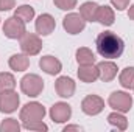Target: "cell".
Listing matches in <instances>:
<instances>
[{
	"label": "cell",
	"instance_id": "ba28073f",
	"mask_svg": "<svg viewBox=\"0 0 134 132\" xmlns=\"http://www.w3.org/2000/svg\"><path fill=\"white\" fill-rule=\"evenodd\" d=\"M63 27L69 34H80L86 27V20L80 13H69L63 19Z\"/></svg>",
	"mask_w": 134,
	"mask_h": 132
},
{
	"label": "cell",
	"instance_id": "4dcf8cb0",
	"mask_svg": "<svg viewBox=\"0 0 134 132\" xmlns=\"http://www.w3.org/2000/svg\"><path fill=\"white\" fill-rule=\"evenodd\" d=\"M133 90H134V87H133Z\"/></svg>",
	"mask_w": 134,
	"mask_h": 132
},
{
	"label": "cell",
	"instance_id": "9c48e42d",
	"mask_svg": "<svg viewBox=\"0 0 134 132\" xmlns=\"http://www.w3.org/2000/svg\"><path fill=\"white\" fill-rule=\"evenodd\" d=\"M103 109H104V101L98 95H87L81 101V110L86 115H91V117L98 115L100 112H103Z\"/></svg>",
	"mask_w": 134,
	"mask_h": 132
},
{
	"label": "cell",
	"instance_id": "484cf974",
	"mask_svg": "<svg viewBox=\"0 0 134 132\" xmlns=\"http://www.w3.org/2000/svg\"><path fill=\"white\" fill-rule=\"evenodd\" d=\"M78 0H53V3L56 5V8L63 9V11H70L76 6Z\"/></svg>",
	"mask_w": 134,
	"mask_h": 132
},
{
	"label": "cell",
	"instance_id": "ffe728a7",
	"mask_svg": "<svg viewBox=\"0 0 134 132\" xmlns=\"http://www.w3.org/2000/svg\"><path fill=\"white\" fill-rule=\"evenodd\" d=\"M97 20L100 22L101 25H104V27H111V25L114 23V20H115L114 9H112L111 6H108V5L100 6V11H98V19H97Z\"/></svg>",
	"mask_w": 134,
	"mask_h": 132
},
{
	"label": "cell",
	"instance_id": "2e32d148",
	"mask_svg": "<svg viewBox=\"0 0 134 132\" xmlns=\"http://www.w3.org/2000/svg\"><path fill=\"white\" fill-rule=\"evenodd\" d=\"M78 78L83 82H95L98 79V68L95 64H89V65H80L78 68Z\"/></svg>",
	"mask_w": 134,
	"mask_h": 132
},
{
	"label": "cell",
	"instance_id": "f546056e",
	"mask_svg": "<svg viewBox=\"0 0 134 132\" xmlns=\"http://www.w3.org/2000/svg\"><path fill=\"white\" fill-rule=\"evenodd\" d=\"M128 17H130L131 20H134V5H131L130 9H128Z\"/></svg>",
	"mask_w": 134,
	"mask_h": 132
},
{
	"label": "cell",
	"instance_id": "8992f818",
	"mask_svg": "<svg viewBox=\"0 0 134 132\" xmlns=\"http://www.w3.org/2000/svg\"><path fill=\"white\" fill-rule=\"evenodd\" d=\"M20 48L27 56H36L42 50V40L37 34L25 33L20 37Z\"/></svg>",
	"mask_w": 134,
	"mask_h": 132
},
{
	"label": "cell",
	"instance_id": "5bb4252c",
	"mask_svg": "<svg viewBox=\"0 0 134 132\" xmlns=\"http://www.w3.org/2000/svg\"><path fill=\"white\" fill-rule=\"evenodd\" d=\"M98 68V78L103 82H111L115 76H117V64L112 61H101L97 64Z\"/></svg>",
	"mask_w": 134,
	"mask_h": 132
},
{
	"label": "cell",
	"instance_id": "5b68a950",
	"mask_svg": "<svg viewBox=\"0 0 134 132\" xmlns=\"http://www.w3.org/2000/svg\"><path fill=\"white\" fill-rule=\"evenodd\" d=\"M27 23L24 20H20L19 17L13 16V17H8L3 23V34L8 37V39H20L24 34L27 33Z\"/></svg>",
	"mask_w": 134,
	"mask_h": 132
},
{
	"label": "cell",
	"instance_id": "8fae6325",
	"mask_svg": "<svg viewBox=\"0 0 134 132\" xmlns=\"http://www.w3.org/2000/svg\"><path fill=\"white\" fill-rule=\"evenodd\" d=\"M75 89H76L75 81L72 78H69V76H59L56 79V82H55V90H56V93L61 98H70V97H73Z\"/></svg>",
	"mask_w": 134,
	"mask_h": 132
},
{
	"label": "cell",
	"instance_id": "3957f363",
	"mask_svg": "<svg viewBox=\"0 0 134 132\" xmlns=\"http://www.w3.org/2000/svg\"><path fill=\"white\" fill-rule=\"evenodd\" d=\"M47 110L45 107L37 103V101H33V103H27L22 109H20V121L22 123H28V121H37V120H44Z\"/></svg>",
	"mask_w": 134,
	"mask_h": 132
},
{
	"label": "cell",
	"instance_id": "e0dca14e",
	"mask_svg": "<svg viewBox=\"0 0 134 132\" xmlns=\"http://www.w3.org/2000/svg\"><path fill=\"white\" fill-rule=\"evenodd\" d=\"M8 64H9V68L14 70V71H25V70L30 67V58H28L25 53H24V55L17 53V55H13V56L9 58Z\"/></svg>",
	"mask_w": 134,
	"mask_h": 132
},
{
	"label": "cell",
	"instance_id": "4fadbf2b",
	"mask_svg": "<svg viewBox=\"0 0 134 132\" xmlns=\"http://www.w3.org/2000/svg\"><path fill=\"white\" fill-rule=\"evenodd\" d=\"M39 67H41L47 75H52V76L58 75V73L63 70V64H61V61H59L58 58L52 56V55L42 56V58L39 59Z\"/></svg>",
	"mask_w": 134,
	"mask_h": 132
},
{
	"label": "cell",
	"instance_id": "83f0119b",
	"mask_svg": "<svg viewBox=\"0 0 134 132\" xmlns=\"http://www.w3.org/2000/svg\"><path fill=\"white\" fill-rule=\"evenodd\" d=\"M16 6V0H0V11H9Z\"/></svg>",
	"mask_w": 134,
	"mask_h": 132
},
{
	"label": "cell",
	"instance_id": "ac0fdd59",
	"mask_svg": "<svg viewBox=\"0 0 134 132\" xmlns=\"http://www.w3.org/2000/svg\"><path fill=\"white\" fill-rule=\"evenodd\" d=\"M76 62L78 65H89V64H95V55L92 53V50H89L87 47H81L76 50L75 53Z\"/></svg>",
	"mask_w": 134,
	"mask_h": 132
},
{
	"label": "cell",
	"instance_id": "7402d4cb",
	"mask_svg": "<svg viewBox=\"0 0 134 132\" xmlns=\"http://www.w3.org/2000/svg\"><path fill=\"white\" fill-rule=\"evenodd\" d=\"M14 16L19 17L20 20H24L25 23H28L30 20H33V17H34V8L30 6V5H20L19 8H16Z\"/></svg>",
	"mask_w": 134,
	"mask_h": 132
},
{
	"label": "cell",
	"instance_id": "52a82bcc",
	"mask_svg": "<svg viewBox=\"0 0 134 132\" xmlns=\"http://www.w3.org/2000/svg\"><path fill=\"white\" fill-rule=\"evenodd\" d=\"M19 104H20V98H19L17 92H14V90L0 92V112L13 113L17 110Z\"/></svg>",
	"mask_w": 134,
	"mask_h": 132
},
{
	"label": "cell",
	"instance_id": "cb8c5ba5",
	"mask_svg": "<svg viewBox=\"0 0 134 132\" xmlns=\"http://www.w3.org/2000/svg\"><path fill=\"white\" fill-rule=\"evenodd\" d=\"M20 128L22 126H20V123L16 118H6L0 124V131L2 132H19Z\"/></svg>",
	"mask_w": 134,
	"mask_h": 132
},
{
	"label": "cell",
	"instance_id": "9a60e30c",
	"mask_svg": "<svg viewBox=\"0 0 134 132\" xmlns=\"http://www.w3.org/2000/svg\"><path fill=\"white\" fill-rule=\"evenodd\" d=\"M98 11H100V5L95 2H84L80 6V14L86 22H97Z\"/></svg>",
	"mask_w": 134,
	"mask_h": 132
},
{
	"label": "cell",
	"instance_id": "44dd1931",
	"mask_svg": "<svg viewBox=\"0 0 134 132\" xmlns=\"http://www.w3.org/2000/svg\"><path fill=\"white\" fill-rule=\"evenodd\" d=\"M120 86L123 89H133L134 87V67H126L122 70L120 76H119Z\"/></svg>",
	"mask_w": 134,
	"mask_h": 132
},
{
	"label": "cell",
	"instance_id": "7c38bea8",
	"mask_svg": "<svg viewBox=\"0 0 134 132\" xmlns=\"http://www.w3.org/2000/svg\"><path fill=\"white\" fill-rule=\"evenodd\" d=\"M36 31L41 34V36H48V34L53 33V30L56 28V22H55V17L52 14H41L37 19H36Z\"/></svg>",
	"mask_w": 134,
	"mask_h": 132
},
{
	"label": "cell",
	"instance_id": "d6986e66",
	"mask_svg": "<svg viewBox=\"0 0 134 132\" xmlns=\"http://www.w3.org/2000/svg\"><path fill=\"white\" fill-rule=\"evenodd\" d=\"M108 123L119 131H126V128H128V120L125 118V115L122 112H117V110L108 115Z\"/></svg>",
	"mask_w": 134,
	"mask_h": 132
},
{
	"label": "cell",
	"instance_id": "6da1fadb",
	"mask_svg": "<svg viewBox=\"0 0 134 132\" xmlns=\"http://www.w3.org/2000/svg\"><path fill=\"white\" fill-rule=\"evenodd\" d=\"M97 45V51L98 55L103 56L104 59H117L122 56L123 50H125V42L120 36L114 33V31H103L97 36L95 40Z\"/></svg>",
	"mask_w": 134,
	"mask_h": 132
},
{
	"label": "cell",
	"instance_id": "d4e9b609",
	"mask_svg": "<svg viewBox=\"0 0 134 132\" xmlns=\"http://www.w3.org/2000/svg\"><path fill=\"white\" fill-rule=\"evenodd\" d=\"M24 129L27 131H39V132H45L48 131V126L42 121V120H37V121H28V123H24Z\"/></svg>",
	"mask_w": 134,
	"mask_h": 132
},
{
	"label": "cell",
	"instance_id": "f1b7e54d",
	"mask_svg": "<svg viewBox=\"0 0 134 132\" xmlns=\"http://www.w3.org/2000/svg\"><path fill=\"white\" fill-rule=\"evenodd\" d=\"M69 131H81V128H80V126H76V124L66 126V128H64V132H69Z\"/></svg>",
	"mask_w": 134,
	"mask_h": 132
},
{
	"label": "cell",
	"instance_id": "603a6c76",
	"mask_svg": "<svg viewBox=\"0 0 134 132\" xmlns=\"http://www.w3.org/2000/svg\"><path fill=\"white\" fill-rule=\"evenodd\" d=\"M16 78L11 75V73H6V71H2L0 73V92H5V90H14L16 89Z\"/></svg>",
	"mask_w": 134,
	"mask_h": 132
},
{
	"label": "cell",
	"instance_id": "277c9868",
	"mask_svg": "<svg viewBox=\"0 0 134 132\" xmlns=\"http://www.w3.org/2000/svg\"><path fill=\"white\" fill-rule=\"evenodd\" d=\"M108 104H109L114 110L125 113V112H130L131 107H133V97H131L130 93H126V92H119V90H117V92H112V93L109 95Z\"/></svg>",
	"mask_w": 134,
	"mask_h": 132
},
{
	"label": "cell",
	"instance_id": "30bf717a",
	"mask_svg": "<svg viewBox=\"0 0 134 132\" xmlns=\"http://www.w3.org/2000/svg\"><path fill=\"white\" fill-rule=\"evenodd\" d=\"M50 118L55 121V123H66L70 120L72 117V107L67 104V103H55L52 107H50Z\"/></svg>",
	"mask_w": 134,
	"mask_h": 132
},
{
	"label": "cell",
	"instance_id": "4316f807",
	"mask_svg": "<svg viewBox=\"0 0 134 132\" xmlns=\"http://www.w3.org/2000/svg\"><path fill=\"white\" fill-rule=\"evenodd\" d=\"M111 3L117 11H123L125 8L130 6V0H111Z\"/></svg>",
	"mask_w": 134,
	"mask_h": 132
},
{
	"label": "cell",
	"instance_id": "7a4b0ae2",
	"mask_svg": "<svg viewBox=\"0 0 134 132\" xmlns=\"http://www.w3.org/2000/svg\"><path fill=\"white\" fill-rule=\"evenodd\" d=\"M20 90L22 93H25L27 97H31L36 98L42 93L44 90V81L39 75H34V73H28L25 75L22 79H20Z\"/></svg>",
	"mask_w": 134,
	"mask_h": 132
}]
</instances>
